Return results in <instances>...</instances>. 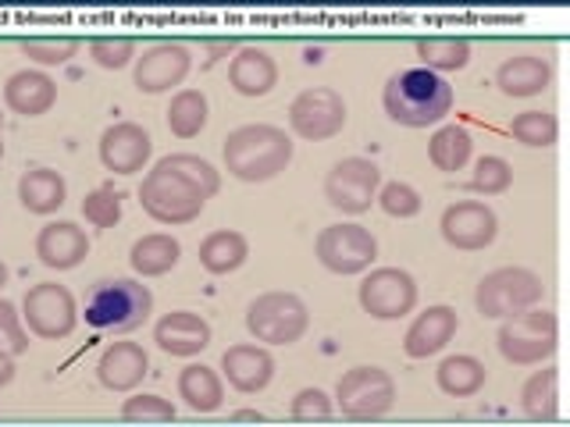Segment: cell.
I'll return each mask as SVG.
<instances>
[{"label":"cell","mask_w":570,"mask_h":427,"mask_svg":"<svg viewBox=\"0 0 570 427\" xmlns=\"http://www.w3.org/2000/svg\"><path fill=\"white\" fill-rule=\"evenodd\" d=\"M221 189V172L197 154L161 157L140 182V207L157 225L197 221L207 200Z\"/></svg>","instance_id":"1"},{"label":"cell","mask_w":570,"mask_h":427,"mask_svg":"<svg viewBox=\"0 0 570 427\" xmlns=\"http://www.w3.org/2000/svg\"><path fill=\"white\" fill-rule=\"evenodd\" d=\"M385 114L403 129H431L442 125L453 111V86L446 75H435L428 68H403L388 75L382 89Z\"/></svg>","instance_id":"2"},{"label":"cell","mask_w":570,"mask_h":427,"mask_svg":"<svg viewBox=\"0 0 570 427\" xmlns=\"http://www.w3.org/2000/svg\"><path fill=\"white\" fill-rule=\"evenodd\" d=\"M296 143L285 135V129L278 125H239L224 135L221 157H224V172L239 182H272L278 178L285 167L293 164Z\"/></svg>","instance_id":"3"},{"label":"cell","mask_w":570,"mask_h":427,"mask_svg":"<svg viewBox=\"0 0 570 427\" xmlns=\"http://www.w3.org/2000/svg\"><path fill=\"white\" fill-rule=\"evenodd\" d=\"M154 314V293L136 278H108L86 299V325L97 331H136Z\"/></svg>","instance_id":"4"},{"label":"cell","mask_w":570,"mask_h":427,"mask_svg":"<svg viewBox=\"0 0 570 427\" xmlns=\"http://www.w3.org/2000/svg\"><path fill=\"white\" fill-rule=\"evenodd\" d=\"M496 346L506 363L514 368H535V363H549L552 353L560 349V320L546 307H531L524 314H514L500 320Z\"/></svg>","instance_id":"5"},{"label":"cell","mask_w":570,"mask_h":427,"mask_svg":"<svg viewBox=\"0 0 570 427\" xmlns=\"http://www.w3.org/2000/svg\"><path fill=\"white\" fill-rule=\"evenodd\" d=\"M546 282L531 267H496L474 288V310L489 320H506L531 307H542Z\"/></svg>","instance_id":"6"},{"label":"cell","mask_w":570,"mask_h":427,"mask_svg":"<svg viewBox=\"0 0 570 427\" xmlns=\"http://www.w3.org/2000/svg\"><path fill=\"white\" fill-rule=\"evenodd\" d=\"M314 256H318L325 271L339 274V278H357V274H368L374 261H379V239L357 221H336L318 232Z\"/></svg>","instance_id":"7"},{"label":"cell","mask_w":570,"mask_h":427,"mask_svg":"<svg viewBox=\"0 0 570 427\" xmlns=\"http://www.w3.org/2000/svg\"><path fill=\"white\" fill-rule=\"evenodd\" d=\"M307 328L310 310L296 293H264L246 307V331L264 346H293Z\"/></svg>","instance_id":"8"},{"label":"cell","mask_w":570,"mask_h":427,"mask_svg":"<svg viewBox=\"0 0 570 427\" xmlns=\"http://www.w3.org/2000/svg\"><path fill=\"white\" fill-rule=\"evenodd\" d=\"M332 403L347 420H382L396 406V381L374 363L371 368H353L339 377Z\"/></svg>","instance_id":"9"},{"label":"cell","mask_w":570,"mask_h":427,"mask_svg":"<svg viewBox=\"0 0 570 427\" xmlns=\"http://www.w3.org/2000/svg\"><path fill=\"white\" fill-rule=\"evenodd\" d=\"M22 320L36 339H68L79 325V303L62 282H40L22 296Z\"/></svg>","instance_id":"10"},{"label":"cell","mask_w":570,"mask_h":427,"mask_svg":"<svg viewBox=\"0 0 570 427\" xmlns=\"http://www.w3.org/2000/svg\"><path fill=\"white\" fill-rule=\"evenodd\" d=\"M382 189V172L379 164L368 157H342L325 178V200L328 207H336L339 214H368L371 204L379 200Z\"/></svg>","instance_id":"11"},{"label":"cell","mask_w":570,"mask_h":427,"mask_svg":"<svg viewBox=\"0 0 570 427\" xmlns=\"http://www.w3.org/2000/svg\"><path fill=\"white\" fill-rule=\"evenodd\" d=\"M360 310L374 320H399L417 307V282L403 267H371L357 288Z\"/></svg>","instance_id":"12"},{"label":"cell","mask_w":570,"mask_h":427,"mask_svg":"<svg viewBox=\"0 0 570 427\" xmlns=\"http://www.w3.org/2000/svg\"><path fill=\"white\" fill-rule=\"evenodd\" d=\"M347 100H342L336 89L328 86H314L304 89L293 103H289V129L299 135L304 143H325L347 129Z\"/></svg>","instance_id":"13"},{"label":"cell","mask_w":570,"mask_h":427,"mask_svg":"<svg viewBox=\"0 0 570 427\" xmlns=\"http://www.w3.org/2000/svg\"><path fill=\"white\" fill-rule=\"evenodd\" d=\"M442 239L460 253H478L489 250L500 236V218L496 210L482 200H457L442 210Z\"/></svg>","instance_id":"14"},{"label":"cell","mask_w":570,"mask_h":427,"mask_svg":"<svg viewBox=\"0 0 570 427\" xmlns=\"http://www.w3.org/2000/svg\"><path fill=\"white\" fill-rule=\"evenodd\" d=\"M193 68V54L183 43H154L146 47L143 57H136V68H132V83H136L140 94L146 97H157V94H168V89L183 86L186 75Z\"/></svg>","instance_id":"15"},{"label":"cell","mask_w":570,"mask_h":427,"mask_svg":"<svg viewBox=\"0 0 570 427\" xmlns=\"http://www.w3.org/2000/svg\"><path fill=\"white\" fill-rule=\"evenodd\" d=\"M154 157V140L136 121H118L100 135V164L111 175H140Z\"/></svg>","instance_id":"16"},{"label":"cell","mask_w":570,"mask_h":427,"mask_svg":"<svg viewBox=\"0 0 570 427\" xmlns=\"http://www.w3.org/2000/svg\"><path fill=\"white\" fill-rule=\"evenodd\" d=\"M272 377H275V357L267 353V346L239 342L221 353V381H229L235 392L257 395L272 385Z\"/></svg>","instance_id":"17"},{"label":"cell","mask_w":570,"mask_h":427,"mask_svg":"<svg viewBox=\"0 0 570 427\" xmlns=\"http://www.w3.org/2000/svg\"><path fill=\"white\" fill-rule=\"evenodd\" d=\"M460 328V317L453 307L446 303H435L425 314H417L410 320L407 335H403V353L410 360H428V357H439L442 349L453 342V335Z\"/></svg>","instance_id":"18"},{"label":"cell","mask_w":570,"mask_h":427,"mask_svg":"<svg viewBox=\"0 0 570 427\" xmlns=\"http://www.w3.org/2000/svg\"><path fill=\"white\" fill-rule=\"evenodd\" d=\"M211 325L193 314V310H172L164 314L157 325H154V342L161 353L178 357V360H193L200 357L207 346H211Z\"/></svg>","instance_id":"19"},{"label":"cell","mask_w":570,"mask_h":427,"mask_svg":"<svg viewBox=\"0 0 570 427\" xmlns=\"http://www.w3.org/2000/svg\"><path fill=\"white\" fill-rule=\"evenodd\" d=\"M36 256L51 271H72L89 256V239L75 221H47L36 236Z\"/></svg>","instance_id":"20"},{"label":"cell","mask_w":570,"mask_h":427,"mask_svg":"<svg viewBox=\"0 0 570 427\" xmlns=\"http://www.w3.org/2000/svg\"><path fill=\"white\" fill-rule=\"evenodd\" d=\"M552 79H557V68H552V61L542 54H514L496 68V86L514 100L546 94Z\"/></svg>","instance_id":"21"},{"label":"cell","mask_w":570,"mask_h":427,"mask_svg":"<svg viewBox=\"0 0 570 427\" xmlns=\"http://www.w3.org/2000/svg\"><path fill=\"white\" fill-rule=\"evenodd\" d=\"M150 374V357L140 342H111L97 360V377L111 392H136Z\"/></svg>","instance_id":"22"},{"label":"cell","mask_w":570,"mask_h":427,"mask_svg":"<svg viewBox=\"0 0 570 427\" xmlns=\"http://www.w3.org/2000/svg\"><path fill=\"white\" fill-rule=\"evenodd\" d=\"M57 100V83L43 68H22L4 83V103L22 118H43Z\"/></svg>","instance_id":"23"},{"label":"cell","mask_w":570,"mask_h":427,"mask_svg":"<svg viewBox=\"0 0 570 427\" xmlns=\"http://www.w3.org/2000/svg\"><path fill=\"white\" fill-rule=\"evenodd\" d=\"M229 83L239 97H267L278 86V65L264 47H243L229 61Z\"/></svg>","instance_id":"24"},{"label":"cell","mask_w":570,"mask_h":427,"mask_svg":"<svg viewBox=\"0 0 570 427\" xmlns=\"http://www.w3.org/2000/svg\"><path fill=\"white\" fill-rule=\"evenodd\" d=\"M19 200L29 214L51 218V214H57L68 200V182L62 178V172H54V167H29L19 178Z\"/></svg>","instance_id":"25"},{"label":"cell","mask_w":570,"mask_h":427,"mask_svg":"<svg viewBox=\"0 0 570 427\" xmlns=\"http://www.w3.org/2000/svg\"><path fill=\"white\" fill-rule=\"evenodd\" d=\"M178 261H183V242L168 232H150L132 242L129 250V264L140 278H161V274L175 271Z\"/></svg>","instance_id":"26"},{"label":"cell","mask_w":570,"mask_h":427,"mask_svg":"<svg viewBox=\"0 0 570 427\" xmlns=\"http://www.w3.org/2000/svg\"><path fill=\"white\" fill-rule=\"evenodd\" d=\"M178 399H183L193 414H218L224 406V381L207 363H189L178 374Z\"/></svg>","instance_id":"27"},{"label":"cell","mask_w":570,"mask_h":427,"mask_svg":"<svg viewBox=\"0 0 570 427\" xmlns=\"http://www.w3.org/2000/svg\"><path fill=\"white\" fill-rule=\"evenodd\" d=\"M485 381H489L485 363L468 353L446 357L439 363V371H435V385H439V392L449 395V399H471V395L485 388Z\"/></svg>","instance_id":"28"},{"label":"cell","mask_w":570,"mask_h":427,"mask_svg":"<svg viewBox=\"0 0 570 427\" xmlns=\"http://www.w3.org/2000/svg\"><path fill=\"white\" fill-rule=\"evenodd\" d=\"M520 414L528 420H557L560 417V368L546 363L520 388Z\"/></svg>","instance_id":"29"},{"label":"cell","mask_w":570,"mask_h":427,"mask_svg":"<svg viewBox=\"0 0 570 427\" xmlns=\"http://www.w3.org/2000/svg\"><path fill=\"white\" fill-rule=\"evenodd\" d=\"M246 256H250V242L235 228H218V232H211L200 242V267L207 274H232L246 264Z\"/></svg>","instance_id":"30"},{"label":"cell","mask_w":570,"mask_h":427,"mask_svg":"<svg viewBox=\"0 0 570 427\" xmlns=\"http://www.w3.org/2000/svg\"><path fill=\"white\" fill-rule=\"evenodd\" d=\"M471 150H474V140L463 125H439L428 140V157L446 175L463 172V167L471 164Z\"/></svg>","instance_id":"31"},{"label":"cell","mask_w":570,"mask_h":427,"mask_svg":"<svg viewBox=\"0 0 570 427\" xmlns=\"http://www.w3.org/2000/svg\"><path fill=\"white\" fill-rule=\"evenodd\" d=\"M164 118H168V129L178 140H193V135H200L207 129V121H211V103H207L200 89H178Z\"/></svg>","instance_id":"32"},{"label":"cell","mask_w":570,"mask_h":427,"mask_svg":"<svg viewBox=\"0 0 570 427\" xmlns=\"http://www.w3.org/2000/svg\"><path fill=\"white\" fill-rule=\"evenodd\" d=\"M417 57H421V68L435 75L460 72L471 65V43L463 36H425L417 40Z\"/></svg>","instance_id":"33"},{"label":"cell","mask_w":570,"mask_h":427,"mask_svg":"<svg viewBox=\"0 0 570 427\" xmlns=\"http://www.w3.org/2000/svg\"><path fill=\"white\" fill-rule=\"evenodd\" d=\"M509 135L524 146H557L560 125L552 111H520L509 121Z\"/></svg>","instance_id":"34"},{"label":"cell","mask_w":570,"mask_h":427,"mask_svg":"<svg viewBox=\"0 0 570 427\" xmlns=\"http://www.w3.org/2000/svg\"><path fill=\"white\" fill-rule=\"evenodd\" d=\"M83 43L75 36H29L22 40V54L29 61H36L40 68H62L79 54Z\"/></svg>","instance_id":"35"},{"label":"cell","mask_w":570,"mask_h":427,"mask_svg":"<svg viewBox=\"0 0 570 427\" xmlns=\"http://www.w3.org/2000/svg\"><path fill=\"white\" fill-rule=\"evenodd\" d=\"M175 414H178L175 403L154 392H136L122 403V417L129 424H172Z\"/></svg>","instance_id":"36"},{"label":"cell","mask_w":570,"mask_h":427,"mask_svg":"<svg viewBox=\"0 0 570 427\" xmlns=\"http://www.w3.org/2000/svg\"><path fill=\"white\" fill-rule=\"evenodd\" d=\"M514 186V167H509L506 157L485 154L474 161V175H471V189L482 196H500Z\"/></svg>","instance_id":"37"},{"label":"cell","mask_w":570,"mask_h":427,"mask_svg":"<svg viewBox=\"0 0 570 427\" xmlns=\"http://www.w3.org/2000/svg\"><path fill=\"white\" fill-rule=\"evenodd\" d=\"M379 204L388 218H396V221H410L421 214L425 200H421V193H417L414 186H407V182H382V189H379Z\"/></svg>","instance_id":"38"},{"label":"cell","mask_w":570,"mask_h":427,"mask_svg":"<svg viewBox=\"0 0 570 427\" xmlns=\"http://www.w3.org/2000/svg\"><path fill=\"white\" fill-rule=\"evenodd\" d=\"M83 218L94 228H114L118 221H122V193H114L111 186H100L94 193H86Z\"/></svg>","instance_id":"39"},{"label":"cell","mask_w":570,"mask_h":427,"mask_svg":"<svg viewBox=\"0 0 570 427\" xmlns=\"http://www.w3.org/2000/svg\"><path fill=\"white\" fill-rule=\"evenodd\" d=\"M0 353H8V357L29 353V331H25L22 310L4 296H0Z\"/></svg>","instance_id":"40"},{"label":"cell","mask_w":570,"mask_h":427,"mask_svg":"<svg viewBox=\"0 0 570 427\" xmlns=\"http://www.w3.org/2000/svg\"><path fill=\"white\" fill-rule=\"evenodd\" d=\"M89 57L97 61L100 68L108 72H118L136 61V40L129 36H97L94 43H89Z\"/></svg>","instance_id":"41"},{"label":"cell","mask_w":570,"mask_h":427,"mask_svg":"<svg viewBox=\"0 0 570 427\" xmlns=\"http://www.w3.org/2000/svg\"><path fill=\"white\" fill-rule=\"evenodd\" d=\"M336 414V403L332 395L325 388H299L289 403V417L293 420H304V424H314V420H328Z\"/></svg>","instance_id":"42"},{"label":"cell","mask_w":570,"mask_h":427,"mask_svg":"<svg viewBox=\"0 0 570 427\" xmlns=\"http://www.w3.org/2000/svg\"><path fill=\"white\" fill-rule=\"evenodd\" d=\"M14 381V357L0 353V388H8Z\"/></svg>","instance_id":"43"},{"label":"cell","mask_w":570,"mask_h":427,"mask_svg":"<svg viewBox=\"0 0 570 427\" xmlns=\"http://www.w3.org/2000/svg\"><path fill=\"white\" fill-rule=\"evenodd\" d=\"M232 420H253V424H261L264 417L257 414V409H239V414H232Z\"/></svg>","instance_id":"44"},{"label":"cell","mask_w":570,"mask_h":427,"mask_svg":"<svg viewBox=\"0 0 570 427\" xmlns=\"http://www.w3.org/2000/svg\"><path fill=\"white\" fill-rule=\"evenodd\" d=\"M321 54H325L321 47H307L304 51V61H307V65H321Z\"/></svg>","instance_id":"45"},{"label":"cell","mask_w":570,"mask_h":427,"mask_svg":"<svg viewBox=\"0 0 570 427\" xmlns=\"http://www.w3.org/2000/svg\"><path fill=\"white\" fill-rule=\"evenodd\" d=\"M224 51H235V40H218V43H211V54H224Z\"/></svg>","instance_id":"46"},{"label":"cell","mask_w":570,"mask_h":427,"mask_svg":"<svg viewBox=\"0 0 570 427\" xmlns=\"http://www.w3.org/2000/svg\"><path fill=\"white\" fill-rule=\"evenodd\" d=\"M0 161H4V114H0Z\"/></svg>","instance_id":"47"},{"label":"cell","mask_w":570,"mask_h":427,"mask_svg":"<svg viewBox=\"0 0 570 427\" xmlns=\"http://www.w3.org/2000/svg\"><path fill=\"white\" fill-rule=\"evenodd\" d=\"M8 274H11V271H8V264H4V261H0V288H4V285H8Z\"/></svg>","instance_id":"48"}]
</instances>
